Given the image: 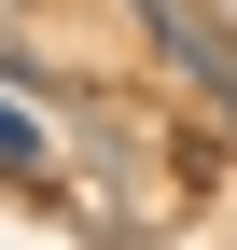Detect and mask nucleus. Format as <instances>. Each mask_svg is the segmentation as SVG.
Returning <instances> with one entry per match:
<instances>
[{"label":"nucleus","mask_w":237,"mask_h":250,"mask_svg":"<svg viewBox=\"0 0 237 250\" xmlns=\"http://www.w3.org/2000/svg\"><path fill=\"white\" fill-rule=\"evenodd\" d=\"M0 167H42V125H28L14 98H0Z\"/></svg>","instance_id":"nucleus-1"}]
</instances>
